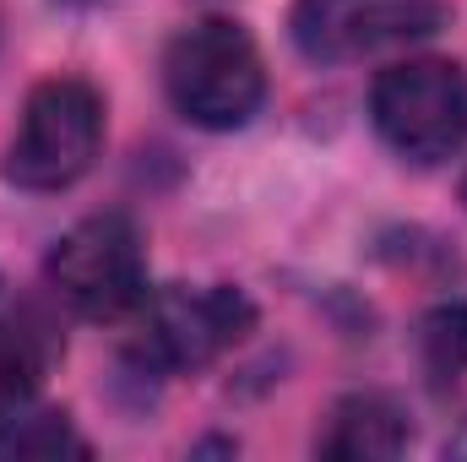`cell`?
<instances>
[{
	"label": "cell",
	"instance_id": "obj_1",
	"mask_svg": "<svg viewBox=\"0 0 467 462\" xmlns=\"http://www.w3.org/2000/svg\"><path fill=\"white\" fill-rule=\"evenodd\" d=\"M163 93L202 131H239L266 104V60L239 22L207 16L163 49Z\"/></svg>",
	"mask_w": 467,
	"mask_h": 462
},
{
	"label": "cell",
	"instance_id": "obj_2",
	"mask_svg": "<svg viewBox=\"0 0 467 462\" xmlns=\"http://www.w3.org/2000/svg\"><path fill=\"white\" fill-rule=\"evenodd\" d=\"M104 147V99L93 82L82 77H44L27 104L22 120L5 142V163L0 174L16 191L49 196V191H71L93 158Z\"/></svg>",
	"mask_w": 467,
	"mask_h": 462
},
{
	"label": "cell",
	"instance_id": "obj_3",
	"mask_svg": "<svg viewBox=\"0 0 467 462\" xmlns=\"http://www.w3.org/2000/svg\"><path fill=\"white\" fill-rule=\"evenodd\" d=\"M369 120L402 163L435 169L467 142V71L441 55L397 60L369 88Z\"/></svg>",
	"mask_w": 467,
	"mask_h": 462
},
{
	"label": "cell",
	"instance_id": "obj_4",
	"mask_svg": "<svg viewBox=\"0 0 467 462\" xmlns=\"http://www.w3.org/2000/svg\"><path fill=\"white\" fill-rule=\"evenodd\" d=\"M255 327V305L244 289L207 283V289H158L141 299L130 359L152 375H191L223 359L234 343H244Z\"/></svg>",
	"mask_w": 467,
	"mask_h": 462
},
{
	"label": "cell",
	"instance_id": "obj_5",
	"mask_svg": "<svg viewBox=\"0 0 467 462\" xmlns=\"http://www.w3.org/2000/svg\"><path fill=\"white\" fill-rule=\"evenodd\" d=\"M55 299L88 321H119L147 299V239L125 213L82 218L44 261Z\"/></svg>",
	"mask_w": 467,
	"mask_h": 462
},
{
	"label": "cell",
	"instance_id": "obj_6",
	"mask_svg": "<svg viewBox=\"0 0 467 462\" xmlns=\"http://www.w3.org/2000/svg\"><path fill=\"white\" fill-rule=\"evenodd\" d=\"M451 22L446 0H299L288 33L305 60L348 66L386 49H408L435 38Z\"/></svg>",
	"mask_w": 467,
	"mask_h": 462
},
{
	"label": "cell",
	"instance_id": "obj_7",
	"mask_svg": "<svg viewBox=\"0 0 467 462\" xmlns=\"http://www.w3.org/2000/svg\"><path fill=\"white\" fill-rule=\"evenodd\" d=\"M413 441L402 403L380 397V392H353L327 414V430L316 441V452L332 462H386L402 457Z\"/></svg>",
	"mask_w": 467,
	"mask_h": 462
},
{
	"label": "cell",
	"instance_id": "obj_8",
	"mask_svg": "<svg viewBox=\"0 0 467 462\" xmlns=\"http://www.w3.org/2000/svg\"><path fill=\"white\" fill-rule=\"evenodd\" d=\"M55 353H60L55 321H44L33 305L0 321V425H11L16 414L33 408V397H38L44 370L55 364Z\"/></svg>",
	"mask_w": 467,
	"mask_h": 462
},
{
	"label": "cell",
	"instance_id": "obj_9",
	"mask_svg": "<svg viewBox=\"0 0 467 462\" xmlns=\"http://www.w3.org/2000/svg\"><path fill=\"white\" fill-rule=\"evenodd\" d=\"M66 452L88 457V441L55 408H27L11 425H0V457H66Z\"/></svg>",
	"mask_w": 467,
	"mask_h": 462
},
{
	"label": "cell",
	"instance_id": "obj_10",
	"mask_svg": "<svg viewBox=\"0 0 467 462\" xmlns=\"http://www.w3.org/2000/svg\"><path fill=\"white\" fill-rule=\"evenodd\" d=\"M419 353L435 375L467 370V299H446L419 321Z\"/></svg>",
	"mask_w": 467,
	"mask_h": 462
},
{
	"label": "cell",
	"instance_id": "obj_11",
	"mask_svg": "<svg viewBox=\"0 0 467 462\" xmlns=\"http://www.w3.org/2000/svg\"><path fill=\"white\" fill-rule=\"evenodd\" d=\"M60 5H104V0H60Z\"/></svg>",
	"mask_w": 467,
	"mask_h": 462
},
{
	"label": "cell",
	"instance_id": "obj_12",
	"mask_svg": "<svg viewBox=\"0 0 467 462\" xmlns=\"http://www.w3.org/2000/svg\"><path fill=\"white\" fill-rule=\"evenodd\" d=\"M462 202H467V180H462Z\"/></svg>",
	"mask_w": 467,
	"mask_h": 462
},
{
	"label": "cell",
	"instance_id": "obj_13",
	"mask_svg": "<svg viewBox=\"0 0 467 462\" xmlns=\"http://www.w3.org/2000/svg\"><path fill=\"white\" fill-rule=\"evenodd\" d=\"M462 446H467V441H462Z\"/></svg>",
	"mask_w": 467,
	"mask_h": 462
}]
</instances>
